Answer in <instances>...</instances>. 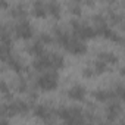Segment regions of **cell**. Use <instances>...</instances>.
<instances>
[{
	"instance_id": "obj_26",
	"label": "cell",
	"mask_w": 125,
	"mask_h": 125,
	"mask_svg": "<svg viewBox=\"0 0 125 125\" xmlns=\"http://www.w3.org/2000/svg\"><path fill=\"white\" fill-rule=\"evenodd\" d=\"M83 75H84L85 78H93V77H96V74H94V71H93L91 66H85V68L83 69Z\"/></svg>"
},
{
	"instance_id": "obj_1",
	"label": "cell",
	"mask_w": 125,
	"mask_h": 125,
	"mask_svg": "<svg viewBox=\"0 0 125 125\" xmlns=\"http://www.w3.org/2000/svg\"><path fill=\"white\" fill-rule=\"evenodd\" d=\"M53 41L62 46L68 53L74 56H81L87 52V44L85 41L77 38L71 31L62 28V27H54L53 28Z\"/></svg>"
},
{
	"instance_id": "obj_19",
	"label": "cell",
	"mask_w": 125,
	"mask_h": 125,
	"mask_svg": "<svg viewBox=\"0 0 125 125\" xmlns=\"http://www.w3.org/2000/svg\"><path fill=\"white\" fill-rule=\"evenodd\" d=\"M15 90H16L19 94L28 93V91H30V85H28L27 78H24L22 75H19V77L16 78V81H15Z\"/></svg>"
},
{
	"instance_id": "obj_3",
	"label": "cell",
	"mask_w": 125,
	"mask_h": 125,
	"mask_svg": "<svg viewBox=\"0 0 125 125\" xmlns=\"http://www.w3.org/2000/svg\"><path fill=\"white\" fill-rule=\"evenodd\" d=\"M54 115L62 119L63 125H81L83 122H85V113L78 106H60L54 109Z\"/></svg>"
},
{
	"instance_id": "obj_32",
	"label": "cell",
	"mask_w": 125,
	"mask_h": 125,
	"mask_svg": "<svg viewBox=\"0 0 125 125\" xmlns=\"http://www.w3.org/2000/svg\"><path fill=\"white\" fill-rule=\"evenodd\" d=\"M118 125H124V122H122V121H121V122H119V124H118Z\"/></svg>"
},
{
	"instance_id": "obj_9",
	"label": "cell",
	"mask_w": 125,
	"mask_h": 125,
	"mask_svg": "<svg viewBox=\"0 0 125 125\" xmlns=\"http://www.w3.org/2000/svg\"><path fill=\"white\" fill-rule=\"evenodd\" d=\"M66 94H68V97H69L71 100H74V102H83V100L87 97V90H85V87L81 85V84H74V85H71V87L68 88Z\"/></svg>"
},
{
	"instance_id": "obj_5",
	"label": "cell",
	"mask_w": 125,
	"mask_h": 125,
	"mask_svg": "<svg viewBox=\"0 0 125 125\" xmlns=\"http://www.w3.org/2000/svg\"><path fill=\"white\" fill-rule=\"evenodd\" d=\"M57 85H59V75H57V72H53V71L41 72L35 78V87L40 88L41 91H53V90L57 88Z\"/></svg>"
},
{
	"instance_id": "obj_7",
	"label": "cell",
	"mask_w": 125,
	"mask_h": 125,
	"mask_svg": "<svg viewBox=\"0 0 125 125\" xmlns=\"http://www.w3.org/2000/svg\"><path fill=\"white\" fill-rule=\"evenodd\" d=\"M32 113H34L38 119H41V121L50 124V122H52V118L54 116V109H52L49 104L38 103V104H34V106H32Z\"/></svg>"
},
{
	"instance_id": "obj_22",
	"label": "cell",
	"mask_w": 125,
	"mask_h": 125,
	"mask_svg": "<svg viewBox=\"0 0 125 125\" xmlns=\"http://www.w3.org/2000/svg\"><path fill=\"white\" fill-rule=\"evenodd\" d=\"M91 68H93V71H94L96 75H102V74H104V72L109 69V66L104 63V62H102V60H99V59L94 60V63L91 65Z\"/></svg>"
},
{
	"instance_id": "obj_16",
	"label": "cell",
	"mask_w": 125,
	"mask_h": 125,
	"mask_svg": "<svg viewBox=\"0 0 125 125\" xmlns=\"http://www.w3.org/2000/svg\"><path fill=\"white\" fill-rule=\"evenodd\" d=\"M97 59L102 60V62H104L107 66H110V65H118V62H119L118 56H116L115 53H112V52H100V53L97 54Z\"/></svg>"
},
{
	"instance_id": "obj_12",
	"label": "cell",
	"mask_w": 125,
	"mask_h": 125,
	"mask_svg": "<svg viewBox=\"0 0 125 125\" xmlns=\"http://www.w3.org/2000/svg\"><path fill=\"white\" fill-rule=\"evenodd\" d=\"M9 15L12 18H15L16 21H21V19H27V15H28V9L24 3H16L13 5L10 9H9Z\"/></svg>"
},
{
	"instance_id": "obj_30",
	"label": "cell",
	"mask_w": 125,
	"mask_h": 125,
	"mask_svg": "<svg viewBox=\"0 0 125 125\" xmlns=\"http://www.w3.org/2000/svg\"><path fill=\"white\" fill-rule=\"evenodd\" d=\"M81 125H93V124H91V122H87V121H85V122H83Z\"/></svg>"
},
{
	"instance_id": "obj_28",
	"label": "cell",
	"mask_w": 125,
	"mask_h": 125,
	"mask_svg": "<svg viewBox=\"0 0 125 125\" xmlns=\"http://www.w3.org/2000/svg\"><path fill=\"white\" fill-rule=\"evenodd\" d=\"M0 8H8V3H5V2H0Z\"/></svg>"
},
{
	"instance_id": "obj_13",
	"label": "cell",
	"mask_w": 125,
	"mask_h": 125,
	"mask_svg": "<svg viewBox=\"0 0 125 125\" xmlns=\"http://www.w3.org/2000/svg\"><path fill=\"white\" fill-rule=\"evenodd\" d=\"M12 104H13V109H15V115H27L30 110H31V107H32V104L30 103V102H27V100H22V99H15V100H12Z\"/></svg>"
},
{
	"instance_id": "obj_24",
	"label": "cell",
	"mask_w": 125,
	"mask_h": 125,
	"mask_svg": "<svg viewBox=\"0 0 125 125\" xmlns=\"http://www.w3.org/2000/svg\"><path fill=\"white\" fill-rule=\"evenodd\" d=\"M68 9H69V12H71L72 15H75V16H80L81 12H83L81 3H78V2H71V3H68Z\"/></svg>"
},
{
	"instance_id": "obj_10",
	"label": "cell",
	"mask_w": 125,
	"mask_h": 125,
	"mask_svg": "<svg viewBox=\"0 0 125 125\" xmlns=\"http://www.w3.org/2000/svg\"><path fill=\"white\" fill-rule=\"evenodd\" d=\"M46 46L40 41V40H32L31 43H28L27 46H25V50L31 54V56H34V57H38V56H41V54H44L46 53V49H44Z\"/></svg>"
},
{
	"instance_id": "obj_17",
	"label": "cell",
	"mask_w": 125,
	"mask_h": 125,
	"mask_svg": "<svg viewBox=\"0 0 125 125\" xmlns=\"http://www.w3.org/2000/svg\"><path fill=\"white\" fill-rule=\"evenodd\" d=\"M106 19H107L109 24H113V25H121V27H122V24H124V16H122V13L118 12V10H115V9H109V10H107Z\"/></svg>"
},
{
	"instance_id": "obj_25",
	"label": "cell",
	"mask_w": 125,
	"mask_h": 125,
	"mask_svg": "<svg viewBox=\"0 0 125 125\" xmlns=\"http://www.w3.org/2000/svg\"><path fill=\"white\" fill-rule=\"evenodd\" d=\"M37 40H40L44 46L54 43V41H53V35H52V34H49V32H41V34L38 35V38H37Z\"/></svg>"
},
{
	"instance_id": "obj_11",
	"label": "cell",
	"mask_w": 125,
	"mask_h": 125,
	"mask_svg": "<svg viewBox=\"0 0 125 125\" xmlns=\"http://www.w3.org/2000/svg\"><path fill=\"white\" fill-rule=\"evenodd\" d=\"M91 96H93L94 100H97L99 103H109V102L115 100V99H113V93H112L110 88H97V90L93 91Z\"/></svg>"
},
{
	"instance_id": "obj_15",
	"label": "cell",
	"mask_w": 125,
	"mask_h": 125,
	"mask_svg": "<svg viewBox=\"0 0 125 125\" xmlns=\"http://www.w3.org/2000/svg\"><path fill=\"white\" fill-rule=\"evenodd\" d=\"M31 13L37 18H44L47 16V8L46 3L41 2V0H35V2L31 5Z\"/></svg>"
},
{
	"instance_id": "obj_20",
	"label": "cell",
	"mask_w": 125,
	"mask_h": 125,
	"mask_svg": "<svg viewBox=\"0 0 125 125\" xmlns=\"http://www.w3.org/2000/svg\"><path fill=\"white\" fill-rule=\"evenodd\" d=\"M112 93H113V99L118 100V102H122L124 97H125V88H124V84L122 83H116L113 85V88H110Z\"/></svg>"
},
{
	"instance_id": "obj_29",
	"label": "cell",
	"mask_w": 125,
	"mask_h": 125,
	"mask_svg": "<svg viewBox=\"0 0 125 125\" xmlns=\"http://www.w3.org/2000/svg\"><path fill=\"white\" fill-rule=\"evenodd\" d=\"M97 125H110L109 122H100V124H97Z\"/></svg>"
},
{
	"instance_id": "obj_31",
	"label": "cell",
	"mask_w": 125,
	"mask_h": 125,
	"mask_svg": "<svg viewBox=\"0 0 125 125\" xmlns=\"http://www.w3.org/2000/svg\"><path fill=\"white\" fill-rule=\"evenodd\" d=\"M3 28V24H2V21H0V30H2Z\"/></svg>"
},
{
	"instance_id": "obj_18",
	"label": "cell",
	"mask_w": 125,
	"mask_h": 125,
	"mask_svg": "<svg viewBox=\"0 0 125 125\" xmlns=\"http://www.w3.org/2000/svg\"><path fill=\"white\" fill-rule=\"evenodd\" d=\"M46 8H47V15H52L53 18H59L60 16V12H62V6L59 2H54V0H52V2L46 3Z\"/></svg>"
},
{
	"instance_id": "obj_4",
	"label": "cell",
	"mask_w": 125,
	"mask_h": 125,
	"mask_svg": "<svg viewBox=\"0 0 125 125\" xmlns=\"http://www.w3.org/2000/svg\"><path fill=\"white\" fill-rule=\"evenodd\" d=\"M71 30H72L71 32H72L77 38H80V40H83V41L91 40V38L97 37V35H96V31H94V28H93V25H90V24H87V22H84V21H81V19H78V18H75V19L71 21Z\"/></svg>"
},
{
	"instance_id": "obj_8",
	"label": "cell",
	"mask_w": 125,
	"mask_h": 125,
	"mask_svg": "<svg viewBox=\"0 0 125 125\" xmlns=\"http://www.w3.org/2000/svg\"><path fill=\"white\" fill-rule=\"evenodd\" d=\"M122 115V102L112 100L106 106V118L109 122H115L119 116Z\"/></svg>"
},
{
	"instance_id": "obj_14",
	"label": "cell",
	"mask_w": 125,
	"mask_h": 125,
	"mask_svg": "<svg viewBox=\"0 0 125 125\" xmlns=\"http://www.w3.org/2000/svg\"><path fill=\"white\" fill-rule=\"evenodd\" d=\"M6 63H8V66H9L12 71H15V72H16V74H19V75H21L22 72H25V71H27V65L24 63V62H22L18 56H15V54H13V56L6 62Z\"/></svg>"
},
{
	"instance_id": "obj_6",
	"label": "cell",
	"mask_w": 125,
	"mask_h": 125,
	"mask_svg": "<svg viewBox=\"0 0 125 125\" xmlns=\"http://www.w3.org/2000/svg\"><path fill=\"white\" fill-rule=\"evenodd\" d=\"M13 34L21 38V40H30L34 37V28L32 25L30 24L28 19H21V21H16L15 25H13Z\"/></svg>"
},
{
	"instance_id": "obj_23",
	"label": "cell",
	"mask_w": 125,
	"mask_h": 125,
	"mask_svg": "<svg viewBox=\"0 0 125 125\" xmlns=\"http://www.w3.org/2000/svg\"><path fill=\"white\" fill-rule=\"evenodd\" d=\"M0 94H2L5 99L12 100V91H10V87H9V84H8L5 80H0Z\"/></svg>"
},
{
	"instance_id": "obj_2",
	"label": "cell",
	"mask_w": 125,
	"mask_h": 125,
	"mask_svg": "<svg viewBox=\"0 0 125 125\" xmlns=\"http://www.w3.org/2000/svg\"><path fill=\"white\" fill-rule=\"evenodd\" d=\"M31 66L35 71H38L40 74L47 72V71L56 72V71H59L65 66V59L57 52H46L44 54H41V56H38L32 60Z\"/></svg>"
},
{
	"instance_id": "obj_21",
	"label": "cell",
	"mask_w": 125,
	"mask_h": 125,
	"mask_svg": "<svg viewBox=\"0 0 125 125\" xmlns=\"http://www.w3.org/2000/svg\"><path fill=\"white\" fill-rule=\"evenodd\" d=\"M12 56H13L12 46H8V44H0V60H2V62H8Z\"/></svg>"
},
{
	"instance_id": "obj_27",
	"label": "cell",
	"mask_w": 125,
	"mask_h": 125,
	"mask_svg": "<svg viewBox=\"0 0 125 125\" xmlns=\"http://www.w3.org/2000/svg\"><path fill=\"white\" fill-rule=\"evenodd\" d=\"M0 125H10V122L5 118H0Z\"/></svg>"
}]
</instances>
